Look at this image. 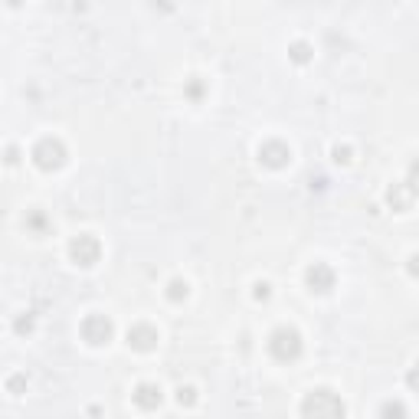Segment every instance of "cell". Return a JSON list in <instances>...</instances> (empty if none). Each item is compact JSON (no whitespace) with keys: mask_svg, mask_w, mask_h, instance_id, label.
I'll return each instance as SVG.
<instances>
[{"mask_svg":"<svg viewBox=\"0 0 419 419\" xmlns=\"http://www.w3.org/2000/svg\"><path fill=\"white\" fill-rule=\"evenodd\" d=\"M181 403H187V406H190V403H194V390H181Z\"/></svg>","mask_w":419,"mask_h":419,"instance_id":"obj_14","label":"cell"},{"mask_svg":"<svg viewBox=\"0 0 419 419\" xmlns=\"http://www.w3.org/2000/svg\"><path fill=\"white\" fill-rule=\"evenodd\" d=\"M69 252H73V259L79 266H96L98 256H102V246H98V239H92V236H79L73 246H69Z\"/></svg>","mask_w":419,"mask_h":419,"instance_id":"obj_5","label":"cell"},{"mask_svg":"<svg viewBox=\"0 0 419 419\" xmlns=\"http://www.w3.org/2000/svg\"><path fill=\"white\" fill-rule=\"evenodd\" d=\"M33 161L40 164L43 171H53V167H63L66 161V148L56 138H43L36 148H33Z\"/></svg>","mask_w":419,"mask_h":419,"instance_id":"obj_3","label":"cell"},{"mask_svg":"<svg viewBox=\"0 0 419 419\" xmlns=\"http://www.w3.org/2000/svg\"><path fill=\"white\" fill-rule=\"evenodd\" d=\"M406 383H409V387H413V390H416V393H419V367H416V370H409V374H406Z\"/></svg>","mask_w":419,"mask_h":419,"instance_id":"obj_12","label":"cell"},{"mask_svg":"<svg viewBox=\"0 0 419 419\" xmlns=\"http://www.w3.org/2000/svg\"><path fill=\"white\" fill-rule=\"evenodd\" d=\"M128 344L135 351H151V347L158 344V331L151 328V324H135L128 331Z\"/></svg>","mask_w":419,"mask_h":419,"instance_id":"obj_6","label":"cell"},{"mask_svg":"<svg viewBox=\"0 0 419 419\" xmlns=\"http://www.w3.org/2000/svg\"><path fill=\"white\" fill-rule=\"evenodd\" d=\"M259 158L269 164V167H282V164L289 161V148H285L282 141H266V144L259 148Z\"/></svg>","mask_w":419,"mask_h":419,"instance_id":"obj_7","label":"cell"},{"mask_svg":"<svg viewBox=\"0 0 419 419\" xmlns=\"http://www.w3.org/2000/svg\"><path fill=\"white\" fill-rule=\"evenodd\" d=\"M82 337L96 347L108 344V337H112V321H108L105 314H89L86 321H82Z\"/></svg>","mask_w":419,"mask_h":419,"instance_id":"obj_4","label":"cell"},{"mask_svg":"<svg viewBox=\"0 0 419 419\" xmlns=\"http://www.w3.org/2000/svg\"><path fill=\"white\" fill-rule=\"evenodd\" d=\"M390 204L399 206V210H406L409 206V190H390Z\"/></svg>","mask_w":419,"mask_h":419,"instance_id":"obj_10","label":"cell"},{"mask_svg":"<svg viewBox=\"0 0 419 419\" xmlns=\"http://www.w3.org/2000/svg\"><path fill=\"white\" fill-rule=\"evenodd\" d=\"M135 403L141 409H154L161 403V387H154V383H141L138 393H135Z\"/></svg>","mask_w":419,"mask_h":419,"instance_id":"obj_9","label":"cell"},{"mask_svg":"<svg viewBox=\"0 0 419 419\" xmlns=\"http://www.w3.org/2000/svg\"><path fill=\"white\" fill-rule=\"evenodd\" d=\"M301 413H305V416H341V413H344V403L334 397V393H328V390H318V393H312V397L301 403Z\"/></svg>","mask_w":419,"mask_h":419,"instance_id":"obj_1","label":"cell"},{"mask_svg":"<svg viewBox=\"0 0 419 419\" xmlns=\"http://www.w3.org/2000/svg\"><path fill=\"white\" fill-rule=\"evenodd\" d=\"M269 351H272V357H275V360H295V357L301 354L298 331H291V328H279V331L272 334Z\"/></svg>","mask_w":419,"mask_h":419,"instance_id":"obj_2","label":"cell"},{"mask_svg":"<svg viewBox=\"0 0 419 419\" xmlns=\"http://www.w3.org/2000/svg\"><path fill=\"white\" fill-rule=\"evenodd\" d=\"M308 285H312L314 291H328L334 285V272L328 269V266H312V269H308Z\"/></svg>","mask_w":419,"mask_h":419,"instance_id":"obj_8","label":"cell"},{"mask_svg":"<svg viewBox=\"0 0 419 419\" xmlns=\"http://www.w3.org/2000/svg\"><path fill=\"white\" fill-rule=\"evenodd\" d=\"M181 295H187V282H174V285H171V298H181Z\"/></svg>","mask_w":419,"mask_h":419,"instance_id":"obj_11","label":"cell"},{"mask_svg":"<svg viewBox=\"0 0 419 419\" xmlns=\"http://www.w3.org/2000/svg\"><path fill=\"white\" fill-rule=\"evenodd\" d=\"M409 262H413V266H409V269H413V275H419V256H413Z\"/></svg>","mask_w":419,"mask_h":419,"instance_id":"obj_15","label":"cell"},{"mask_svg":"<svg viewBox=\"0 0 419 419\" xmlns=\"http://www.w3.org/2000/svg\"><path fill=\"white\" fill-rule=\"evenodd\" d=\"M295 59H298V63H305V59H308V46H295Z\"/></svg>","mask_w":419,"mask_h":419,"instance_id":"obj_13","label":"cell"},{"mask_svg":"<svg viewBox=\"0 0 419 419\" xmlns=\"http://www.w3.org/2000/svg\"><path fill=\"white\" fill-rule=\"evenodd\" d=\"M413 183H416V187H419V161L413 164Z\"/></svg>","mask_w":419,"mask_h":419,"instance_id":"obj_16","label":"cell"}]
</instances>
